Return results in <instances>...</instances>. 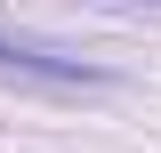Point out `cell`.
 <instances>
[{"label":"cell","instance_id":"cell-1","mask_svg":"<svg viewBox=\"0 0 161 153\" xmlns=\"http://www.w3.org/2000/svg\"><path fill=\"white\" fill-rule=\"evenodd\" d=\"M0 81H40V89H105V65L73 57V48H57V40H32V32H8L0 24Z\"/></svg>","mask_w":161,"mask_h":153},{"label":"cell","instance_id":"cell-2","mask_svg":"<svg viewBox=\"0 0 161 153\" xmlns=\"http://www.w3.org/2000/svg\"><path fill=\"white\" fill-rule=\"evenodd\" d=\"M145 8H161V0H145Z\"/></svg>","mask_w":161,"mask_h":153}]
</instances>
